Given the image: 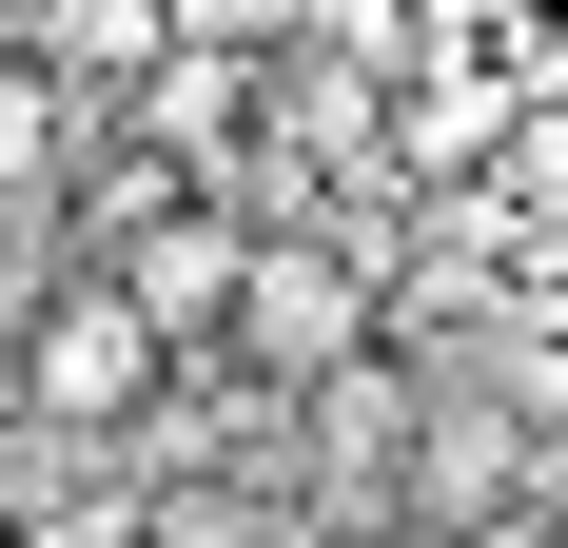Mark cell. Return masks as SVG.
<instances>
[{"instance_id": "obj_3", "label": "cell", "mask_w": 568, "mask_h": 548, "mask_svg": "<svg viewBox=\"0 0 568 548\" xmlns=\"http://www.w3.org/2000/svg\"><path fill=\"white\" fill-rule=\"evenodd\" d=\"M118 138H138L158 176L255 196V59H235V40H138V59H118Z\"/></svg>"}, {"instance_id": "obj_6", "label": "cell", "mask_w": 568, "mask_h": 548, "mask_svg": "<svg viewBox=\"0 0 568 548\" xmlns=\"http://www.w3.org/2000/svg\"><path fill=\"white\" fill-rule=\"evenodd\" d=\"M452 20H568V0H452Z\"/></svg>"}, {"instance_id": "obj_1", "label": "cell", "mask_w": 568, "mask_h": 548, "mask_svg": "<svg viewBox=\"0 0 568 548\" xmlns=\"http://www.w3.org/2000/svg\"><path fill=\"white\" fill-rule=\"evenodd\" d=\"M393 314V235H334V216H255L235 235V294H216V353L235 373H334L353 333Z\"/></svg>"}, {"instance_id": "obj_4", "label": "cell", "mask_w": 568, "mask_h": 548, "mask_svg": "<svg viewBox=\"0 0 568 548\" xmlns=\"http://www.w3.org/2000/svg\"><path fill=\"white\" fill-rule=\"evenodd\" d=\"M235 235H255V196H216V176H176L158 216H118V235H99V274L138 294V333H158V353H216V294H235Z\"/></svg>"}, {"instance_id": "obj_5", "label": "cell", "mask_w": 568, "mask_h": 548, "mask_svg": "<svg viewBox=\"0 0 568 548\" xmlns=\"http://www.w3.org/2000/svg\"><path fill=\"white\" fill-rule=\"evenodd\" d=\"M158 20H176V40H235V59H275L294 20H314V0H158Z\"/></svg>"}, {"instance_id": "obj_2", "label": "cell", "mask_w": 568, "mask_h": 548, "mask_svg": "<svg viewBox=\"0 0 568 548\" xmlns=\"http://www.w3.org/2000/svg\"><path fill=\"white\" fill-rule=\"evenodd\" d=\"M0 373H20V412H40V432H118L176 353L138 333V294H118V274H79V294H20V353H0Z\"/></svg>"}]
</instances>
